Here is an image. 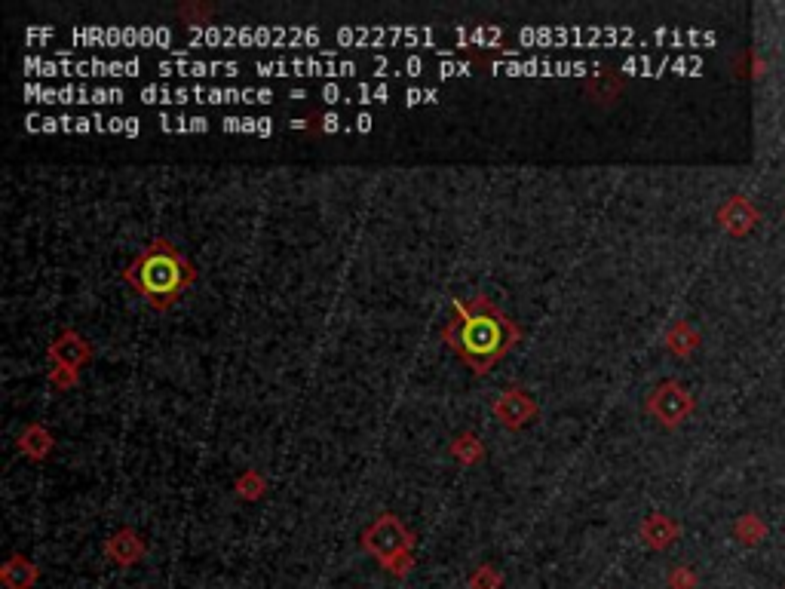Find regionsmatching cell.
Returning <instances> with one entry per match:
<instances>
[{
    "label": "cell",
    "instance_id": "6da1fadb",
    "mask_svg": "<svg viewBox=\"0 0 785 589\" xmlns=\"http://www.w3.org/2000/svg\"><path fill=\"white\" fill-rule=\"evenodd\" d=\"M445 341L476 375H482L510 353L519 341V326L488 298L457 301Z\"/></svg>",
    "mask_w": 785,
    "mask_h": 589
},
{
    "label": "cell",
    "instance_id": "3957f363",
    "mask_svg": "<svg viewBox=\"0 0 785 589\" xmlns=\"http://www.w3.org/2000/svg\"><path fill=\"white\" fill-rule=\"evenodd\" d=\"M648 409H651V415H654L660 424L675 427V424H681L690 412H694V399H690V393H687L681 384L666 381V384H660V387L651 393Z\"/></svg>",
    "mask_w": 785,
    "mask_h": 589
},
{
    "label": "cell",
    "instance_id": "5b68a950",
    "mask_svg": "<svg viewBox=\"0 0 785 589\" xmlns=\"http://www.w3.org/2000/svg\"><path fill=\"white\" fill-rule=\"evenodd\" d=\"M160 71H166V74H194V77H203V74H237L240 68H237L234 62H227V65H221V62H175V65L163 62Z\"/></svg>",
    "mask_w": 785,
    "mask_h": 589
},
{
    "label": "cell",
    "instance_id": "7a4b0ae2",
    "mask_svg": "<svg viewBox=\"0 0 785 589\" xmlns=\"http://www.w3.org/2000/svg\"><path fill=\"white\" fill-rule=\"evenodd\" d=\"M123 277L154 307H169L194 283L197 274L169 240H154L148 249L135 255V261L126 267Z\"/></svg>",
    "mask_w": 785,
    "mask_h": 589
},
{
    "label": "cell",
    "instance_id": "52a82bcc",
    "mask_svg": "<svg viewBox=\"0 0 785 589\" xmlns=\"http://www.w3.org/2000/svg\"><path fill=\"white\" fill-rule=\"evenodd\" d=\"M740 534L749 537V543H758V537L764 534V525H761L755 516H746V519L740 522Z\"/></svg>",
    "mask_w": 785,
    "mask_h": 589
},
{
    "label": "cell",
    "instance_id": "8992f818",
    "mask_svg": "<svg viewBox=\"0 0 785 589\" xmlns=\"http://www.w3.org/2000/svg\"><path fill=\"white\" fill-rule=\"evenodd\" d=\"M669 347H672L675 353H681V356H684V353H690V350L697 347V335L690 332L687 326H678V329L669 335Z\"/></svg>",
    "mask_w": 785,
    "mask_h": 589
},
{
    "label": "cell",
    "instance_id": "277c9868",
    "mask_svg": "<svg viewBox=\"0 0 785 589\" xmlns=\"http://www.w3.org/2000/svg\"><path fill=\"white\" fill-rule=\"evenodd\" d=\"M718 218H721V228L724 231H730L733 237H746L755 224H758V209H755V203L752 200H746V197H733L721 212H718Z\"/></svg>",
    "mask_w": 785,
    "mask_h": 589
}]
</instances>
